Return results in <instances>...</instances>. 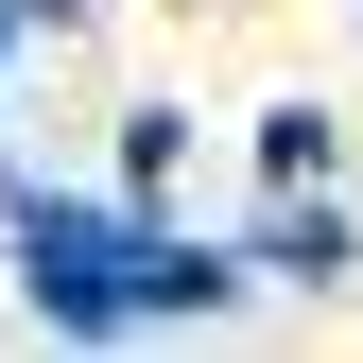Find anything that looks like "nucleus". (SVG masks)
Here are the masks:
<instances>
[{"label": "nucleus", "mask_w": 363, "mask_h": 363, "mask_svg": "<svg viewBox=\"0 0 363 363\" xmlns=\"http://www.w3.org/2000/svg\"><path fill=\"white\" fill-rule=\"evenodd\" d=\"M0 225H18V311H35V329H69V346L139 329V242H156L139 208H69V191H18Z\"/></svg>", "instance_id": "obj_1"}, {"label": "nucleus", "mask_w": 363, "mask_h": 363, "mask_svg": "<svg viewBox=\"0 0 363 363\" xmlns=\"http://www.w3.org/2000/svg\"><path fill=\"white\" fill-rule=\"evenodd\" d=\"M242 259H259V277H294V294H329L363 242H346V208H329V191H277V225H259Z\"/></svg>", "instance_id": "obj_2"}, {"label": "nucleus", "mask_w": 363, "mask_h": 363, "mask_svg": "<svg viewBox=\"0 0 363 363\" xmlns=\"http://www.w3.org/2000/svg\"><path fill=\"white\" fill-rule=\"evenodd\" d=\"M242 277H259V259H225V242H173V225H156V242H139V329H173V311H225Z\"/></svg>", "instance_id": "obj_3"}, {"label": "nucleus", "mask_w": 363, "mask_h": 363, "mask_svg": "<svg viewBox=\"0 0 363 363\" xmlns=\"http://www.w3.org/2000/svg\"><path fill=\"white\" fill-rule=\"evenodd\" d=\"M259 173H277V191H329V104H277V121H259Z\"/></svg>", "instance_id": "obj_4"}, {"label": "nucleus", "mask_w": 363, "mask_h": 363, "mask_svg": "<svg viewBox=\"0 0 363 363\" xmlns=\"http://www.w3.org/2000/svg\"><path fill=\"white\" fill-rule=\"evenodd\" d=\"M173 156H191V121H173V104H121V191H139V208L173 191Z\"/></svg>", "instance_id": "obj_5"}, {"label": "nucleus", "mask_w": 363, "mask_h": 363, "mask_svg": "<svg viewBox=\"0 0 363 363\" xmlns=\"http://www.w3.org/2000/svg\"><path fill=\"white\" fill-rule=\"evenodd\" d=\"M18 18H35V35H69V18H86V0H18Z\"/></svg>", "instance_id": "obj_6"}]
</instances>
